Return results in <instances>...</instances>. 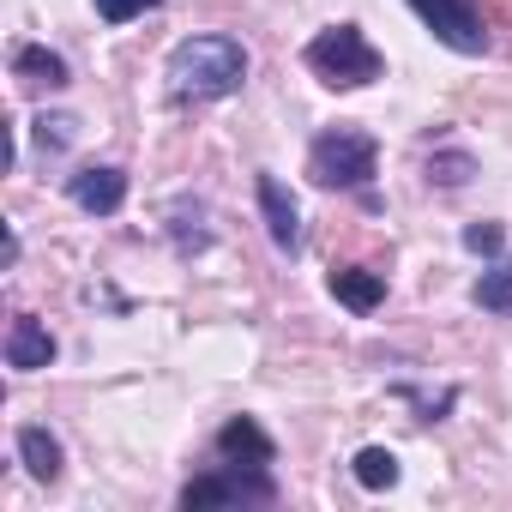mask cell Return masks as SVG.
<instances>
[{
	"label": "cell",
	"mask_w": 512,
	"mask_h": 512,
	"mask_svg": "<svg viewBox=\"0 0 512 512\" xmlns=\"http://www.w3.org/2000/svg\"><path fill=\"white\" fill-rule=\"evenodd\" d=\"M332 296H338L344 308H356V314H374V308L386 302V278H380V272H362V266H338V272H332Z\"/></svg>",
	"instance_id": "10"
},
{
	"label": "cell",
	"mask_w": 512,
	"mask_h": 512,
	"mask_svg": "<svg viewBox=\"0 0 512 512\" xmlns=\"http://www.w3.org/2000/svg\"><path fill=\"white\" fill-rule=\"evenodd\" d=\"M19 458H25V470L43 476V482L61 476V440H55L49 428H25V434H19Z\"/></svg>",
	"instance_id": "11"
},
{
	"label": "cell",
	"mask_w": 512,
	"mask_h": 512,
	"mask_svg": "<svg viewBox=\"0 0 512 512\" xmlns=\"http://www.w3.org/2000/svg\"><path fill=\"white\" fill-rule=\"evenodd\" d=\"M374 139L368 133H356V127H338V133H320L314 139V157H308V169H314V181L320 187H362L368 175H374Z\"/></svg>",
	"instance_id": "3"
},
{
	"label": "cell",
	"mask_w": 512,
	"mask_h": 512,
	"mask_svg": "<svg viewBox=\"0 0 512 512\" xmlns=\"http://www.w3.org/2000/svg\"><path fill=\"white\" fill-rule=\"evenodd\" d=\"M217 452H223L229 464H272V434L253 422V416H235V422H223Z\"/></svg>",
	"instance_id": "9"
},
{
	"label": "cell",
	"mask_w": 512,
	"mask_h": 512,
	"mask_svg": "<svg viewBox=\"0 0 512 512\" xmlns=\"http://www.w3.org/2000/svg\"><path fill=\"white\" fill-rule=\"evenodd\" d=\"M476 308H488V314H512V260H500L494 272L476 278Z\"/></svg>",
	"instance_id": "13"
},
{
	"label": "cell",
	"mask_w": 512,
	"mask_h": 512,
	"mask_svg": "<svg viewBox=\"0 0 512 512\" xmlns=\"http://www.w3.org/2000/svg\"><path fill=\"white\" fill-rule=\"evenodd\" d=\"M67 193H73L79 211L109 217V211H121V199H127V175H121V169H79V175L67 181Z\"/></svg>",
	"instance_id": "6"
},
{
	"label": "cell",
	"mask_w": 512,
	"mask_h": 512,
	"mask_svg": "<svg viewBox=\"0 0 512 512\" xmlns=\"http://www.w3.org/2000/svg\"><path fill=\"white\" fill-rule=\"evenodd\" d=\"M241 79H247V55H241L235 37H187V43L169 55V85H175V97L211 103V97L241 91Z\"/></svg>",
	"instance_id": "1"
},
{
	"label": "cell",
	"mask_w": 512,
	"mask_h": 512,
	"mask_svg": "<svg viewBox=\"0 0 512 512\" xmlns=\"http://www.w3.org/2000/svg\"><path fill=\"white\" fill-rule=\"evenodd\" d=\"M500 241H506L500 223H470V229H464V247H470V253H500Z\"/></svg>",
	"instance_id": "17"
},
{
	"label": "cell",
	"mask_w": 512,
	"mask_h": 512,
	"mask_svg": "<svg viewBox=\"0 0 512 512\" xmlns=\"http://www.w3.org/2000/svg\"><path fill=\"white\" fill-rule=\"evenodd\" d=\"M55 362V338H49V326L43 320H31V314H19L13 320V332H7V368H49Z\"/></svg>",
	"instance_id": "8"
},
{
	"label": "cell",
	"mask_w": 512,
	"mask_h": 512,
	"mask_svg": "<svg viewBox=\"0 0 512 512\" xmlns=\"http://www.w3.org/2000/svg\"><path fill=\"white\" fill-rule=\"evenodd\" d=\"M13 67H19V79H31V85H67V61L61 55H49V49H19L13 55Z\"/></svg>",
	"instance_id": "12"
},
{
	"label": "cell",
	"mask_w": 512,
	"mask_h": 512,
	"mask_svg": "<svg viewBox=\"0 0 512 512\" xmlns=\"http://www.w3.org/2000/svg\"><path fill=\"white\" fill-rule=\"evenodd\" d=\"M416 19L458 55H482L488 49V25H482V7L476 0H410Z\"/></svg>",
	"instance_id": "4"
},
{
	"label": "cell",
	"mask_w": 512,
	"mask_h": 512,
	"mask_svg": "<svg viewBox=\"0 0 512 512\" xmlns=\"http://www.w3.org/2000/svg\"><path fill=\"white\" fill-rule=\"evenodd\" d=\"M260 211H266L272 241H278L284 253H296V241H302V211H296V199H290V187H284L278 175H260Z\"/></svg>",
	"instance_id": "7"
},
{
	"label": "cell",
	"mask_w": 512,
	"mask_h": 512,
	"mask_svg": "<svg viewBox=\"0 0 512 512\" xmlns=\"http://www.w3.org/2000/svg\"><path fill=\"white\" fill-rule=\"evenodd\" d=\"M308 67L326 79V85H368V79H380V49L356 31V25H332V31H320L314 43H308Z\"/></svg>",
	"instance_id": "2"
},
{
	"label": "cell",
	"mask_w": 512,
	"mask_h": 512,
	"mask_svg": "<svg viewBox=\"0 0 512 512\" xmlns=\"http://www.w3.org/2000/svg\"><path fill=\"white\" fill-rule=\"evenodd\" d=\"M73 127H79L73 115H43L37 121V145H55L61 151V145H73Z\"/></svg>",
	"instance_id": "16"
},
{
	"label": "cell",
	"mask_w": 512,
	"mask_h": 512,
	"mask_svg": "<svg viewBox=\"0 0 512 512\" xmlns=\"http://www.w3.org/2000/svg\"><path fill=\"white\" fill-rule=\"evenodd\" d=\"M356 482H362V488H392V482H398V458H392L386 446H362V452H356Z\"/></svg>",
	"instance_id": "14"
},
{
	"label": "cell",
	"mask_w": 512,
	"mask_h": 512,
	"mask_svg": "<svg viewBox=\"0 0 512 512\" xmlns=\"http://www.w3.org/2000/svg\"><path fill=\"white\" fill-rule=\"evenodd\" d=\"M235 500H272V476H241V470H223V476H199L181 488V506L199 512V506H235Z\"/></svg>",
	"instance_id": "5"
},
{
	"label": "cell",
	"mask_w": 512,
	"mask_h": 512,
	"mask_svg": "<svg viewBox=\"0 0 512 512\" xmlns=\"http://www.w3.org/2000/svg\"><path fill=\"white\" fill-rule=\"evenodd\" d=\"M157 0H97V13L109 19V25H127V19H139V13H151Z\"/></svg>",
	"instance_id": "18"
},
{
	"label": "cell",
	"mask_w": 512,
	"mask_h": 512,
	"mask_svg": "<svg viewBox=\"0 0 512 512\" xmlns=\"http://www.w3.org/2000/svg\"><path fill=\"white\" fill-rule=\"evenodd\" d=\"M428 175L446 181V187H464V181H470V157H464V151H446V157L428 163Z\"/></svg>",
	"instance_id": "15"
}]
</instances>
